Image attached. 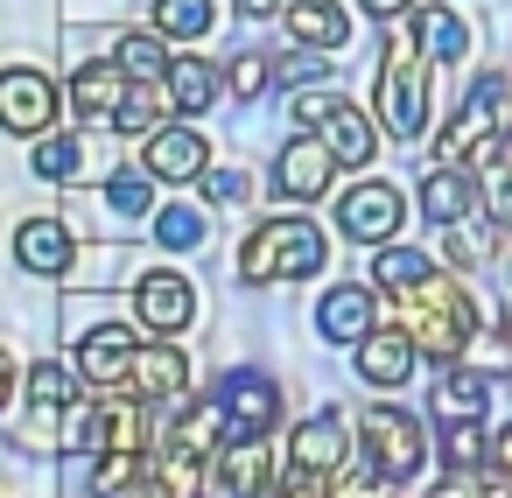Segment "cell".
Returning a JSON list of instances; mask_svg holds the SVG:
<instances>
[{
	"label": "cell",
	"instance_id": "cell-1",
	"mask_svg": "<svg viewBox=\"0 0 512 498\" xmlns=\"http://www.w3.org/2000/svg\"><path fill=\"white\" fill-rule=\"evenodd\" d=\"M393 323L414 337V351H421V358L456 365V358L470 351V323H477V309H470V295H463L449 274H435V267H428L414 288H400Z\"/></svg>",
	"mask_w": 512,
	"mask_h": 498
},
{
	"label": "cell",
	"instance_id": "cell-2",
	"mask_svg": "<svg viewBox=\"0 0 512 498\" xmlns=\"http://www.w3.org/2000/svg\"><path fill=\"white\" fill-rule=\"evenodd\" d=\"M316 267H323V232L309 218H267L260 232H246L239 274L253 288H267V281H309Z\"/></svg>",
	"mask_w": 512,
	"mask_h": 498
},
{
	"label": "cell",
	"instance_id": "cell-3",
	"mask_svg": "<svg viewBox=\"0 0 512 498\" xmlns=\"http://www.w3.org/2000/svg\"><path fill=\"white\" fill-rule=\"evenodd\" d=\"M379 127L393 141H414L428 127V57L414 50V29H393L386 71H379Z\"/></svg>",
	"mask_w": 512,
	"mask_h": 498
},
{
	"label": "cell",
	"instance_id": "cell-4",
	"mask_svg": "<svg viewBox=\"0 0 512 498\" xmlns=\"http://www.w3.org/2000/svg\"><path fill=\"white\" fill-rule=\"evenodd\" d=\"M358 435H365V456H372V470H379L386 484H400V477L421 470V428H414V414H400V407H365Z\"/></svg>",
	"mask_w": 512,
	"mask_h": 498
},
{
	"label": "cell",
	"instance_id": "cell-5",
	"mask_svg": "<svg viewBox=\"0 0 512 498\" xmlns=\"http://www.w3.org/2000/svg\"><path fill=\"white\" fill-rule=\"evenodd\" d=\"M400 218H407V197H400L393 183H351V190L337 197V225H344L358 246H386V239L400 232Z\"/></svg>",
	"mask_w": 512,
	"mask_h": 498
},
{
	"label": "cell",
	"instance_id": "cell-6",
	"mask_svg": "<svg viewBox=\"0 0 512 498\" xmlns=\"http://www.w3.org/2000/svg\"><path fill=\"white\" fill-rule=\"evenodd\" d=\"M0 127L8 134H50L57 127V85L43 71H0Z\"/></svg>",
	"mask_w": 512,
	"mask_h": 498
},
{
	"label": "cell",
	"instance_id": "cell-7",
	"mask_svg": "<svg viewBox=\"0 0 512 498\" xmlns=\"http://www.w3.org/2000/svg\"><path fill=\"white\" fill-rule=\"evenodd\" d=\"M330 176H337V155L323 148V134H302V141H288V148L274 155V190H281V197H295V204L323 197V190H330Z\"/></svg>",
	"mask_w": 512,
	"mask_h": 498
},
{
	"label": "cell",
	"instance_id": "cell-8",
	"mask_svg": "<svg viewBox=\"0 0 512 498\" xmlns=\"http://www.w3.org/2000/svg\"><path fill=\"white\" fill-rule=\"evenodd\" d=\"M134 309H141V323H148L155 337H176V330L197 316V288H190L183 274H141Z\"/></svg>",
	"mask_w": 512,
	"mask_h": 498
},
{
	"label": "cell",
	"instance_id": "cell-9",
	"mask_svg": "<svg viewBox=\"0 0 512 498\" xmlns=\"http://www.w3.org/2000/svg\"><path fill=\"white\" fill-rule=\"evenodd\" d=\"M288 456H295V470H316V477H330V470H344V463H351V428H344L337 414H309V421L295 428Z\"/></svg>",
	"mask_w": 512,
	"mask_h": 498
},
{
	"label": "cell",
	"instance_id": "cell-10",
	"mask_svg": "<svg viewBox=\"0 0 512 498\" xmlns=\"http://www.w3.org/2000/svg\"><path fill=\"white\" fill-rule=\"evenodd\" d=\"M71 435L92 442L99 456H106V449H141V442H148V414H141V400H99V414L78 421Z\"/></svg>",
	"mask_w": 512,
	"mask_h": 498
},
{
	"label": "cell",
	"instance_id": "cell-11",
	"mask_svg": "<svg viewBox=\"0 0 512 498\" xmlns=\"http://www.w3.org/2000/svg\"><path fill=\"white\" fill-rule=\"evenodd\" d=\"M15 260H22L29 274H64V267L78 260V239H71V225H57V218H29V225L15 232Z\"/></svg>",
	"mask_w": 512,
	"mask_h": 498
},
{
	"label": "cell",
	"instance_id": "cell-12",
	"mask_svg": "<svg viewBox=\"0 0 512 498\" xmlns=\"http://www.w3.org/2000/svg\"><path fill=\"white\" fill-rule=\"evenodd\" d=\"M134 351H141V344H134V330H120V323H113V330H92V337L78 344V372H85L92 386H127Z\"/></svg>",
	"mask_w": 512,
	"mask_h": 498
},
{
	"label": "cell",
	"instance_id": "cell-13",
	"mask_svg": "<svg viewBox=\"0 0 512 498\" xmlns=\"http://www.w3.org/2000/svg\"><path fill=\"white\" fill-rule=\"evenodd\" d=\"M414 358H421V351H414V337H407L400 323H393V330H365V337H358V372H365L372 386H400V379L414 372Z\"/></svg>",
	"mask_w": 512,
	"mask_h": 498
},
{
	"label": "cell",
	"instance_id": "cell-14",
	"mask_svg": "<svg viewBox=\"0 0 512 498\" xmlns=\"http://www.w3.org/2000/svg\"><path fill=\"white\" fill-rule=\"evenodd\" d=\"M127 386H134L141 400H176V393L190 386V358H183L176 344H141V351H134Z\"/></svg>",
	"mask_w": 512,
	"mask_h": 498
},
{
	"label": "cell",
	"instance_id": "cell-15",
	"mask_svg": "<svg viewBox=\"0 0 512 498\" xmlns=\"http://www.w3.org/2000/svg\"><path fill=\"white\" fill-rule=\"evenodd\" d=\"M127 71L120 64H85L78 78H71V106L85 113V120H99V127H113V113H120V99H127Z\"/></svg>",
	"mask_w": 512,
	"mask_h": 498
},
{
	"label": "cell",
	"instance_id": "cell-16",
	"mask_svg": "<svg viewBox=\"0 0 512 498\" xmlns=\"http://www.w3.org/2000/svg\"><path fill=\"white\" fill-rule=\"evenodd\" d=\"M141 162H148L155 183H190V176H204V141L190 127H169V134H148Z\"/></svg>",
	"mask_w": 512,
	"mask_h": 498
},
{
	"label": "cell",
	"instance_id": "cell-17",
	"mask_svg": "<svg viewBox=\"0 0 512 498\" xmlns=\"http://www.w3.org/2000/svg\"><path fill=\"white\" fill-rule=\"evenodd\" d=\"M281 22H288V36L309 43V50H344V43H351V15L330 8V0H295V8H281Z\"/></svg>",
	"mask_w": 512,
	"mask_h": 498
},
{
	"label": "cell",
	"instance_id": "cell-18",
	"mask_svg": "<svg viewBox=\"0 0 512 498\" xmlns=\"http://www.w3.org/2000/svg\"><path fill=\"white\" fill-rule=\"evenodd\" d=\"M316 330H323L330 344H358V337L372 330V295H365V288H330L323 309H316Z\"/></svg>",
	"mask_w": 512,
	"mask_h": 498
},
{
	"label": "cell",
	"instance_id": "cell-19",
	"mask_svg": "<svg viewBox=\"0 0 512 498\" xmlns=\"http://www.w3.org/2000/svg\"><path fill=\"white\" fill-rule=\"evenodd\" d=\"M225 456V449H218ZM274 484V456L260 449V442H239L225 463H218V498H260Z\"/></svg>",
	"mask_w": 512,
	"mask_h": 498
},
{
	"label": "cell",
	"instance_id": "cell-20",
	"mask_svg": "<svg viewBox=\"0 0 512 498\" xmlns=\"http://www.w3.org/2000/svg\"><path fill=\"white\" fill-rule=\"evenodd\" d=\"M316 134H323V148H330L344 169H365V162H372V127H365V113H351L344 99L323 113V127H316Z\"/></svg>",
	"mask_w": 512,
	"mask_h": 498
},
{
	"label": "cell",
	"instance_id": "cell-21",
	"mask_svg": "<svg viewBox=\"0 0 512 498\" xmlns=\"http://www.w3.org/2000/svg\"><path fill=\"white\" fill-rule=\"evenodd\" d=\"M218 400H225V393H218ZM225 421H232V442H253L260 428H274V386H267V379H232Z\"/></svg>",
	"mask_w": 512,
	"mask_h": 498
},
{
	"label": "cell",
	"instance_id": "cell-22",
	"mask_svg": "<svg viewBox=\"0 0 512 498\" xmlns=\"http://www.w3.org/2000/svg\"><path fill=\"white\" fill-rule=\"evenodd\" d=\"M421 211H428L435 225H456V218L470 211V176H463V162H442V169L421 183Z\"/></svg>",
	"mask_w": 512,
	"mask_h": 498
},
{
	"label": "cell",
	"instance_id": "cell-23",
	"mask_svg": "<svg viewBox=\"0 0 512 498\" xmlns=\"http://www.w3.org/2000/svg\"><path fill=\"white\" fill-rule=\"evenodd\" d=\"M484 393H491V372L449 365V379L435 386V407H442V421H477V414H484Z\"/></svg>",
	"mask_w": 512,
	"mask_h": 498
},
{
	"label": "cell",
	"instance_id": "cell-24",
	"mask_svg": "<svg viewBox=\"0 0 512 498\" xmlns=\"http://www.w3.org/2000/svg\"><path fill=\"white\" fill-rule=\"evenodd\" d=\"M414 50H421L428 64L463 57V22H456L449 8H421V15H414Z\"/></svg>",
	"mask_w": 512,
	"mask_h": 498
},
{
	"label": "cell",
	"instance_id": "cell-25",
	"mask_svg": "<svg viewBox=\"0 0 512 498\" xmlns=\"http://www.w3.org/2000/svg\"><path fill=\"white\" fill-rule=\"evenodd\" d=\"M169 92H176L183 113H204V106L218 99V64H204V57H169Z\"/></svg>",
	"mask_w": 512,
	"mask_h": 498
},
{
	"label": "cell",
	"instance_id": "cell-26",
	"mask_svg": "<svg viewBox=\"0 0 512 498\" xmlns=\"http://www.w3.org/2000/svg\"><path fill=\"white\" fill-rule=\"evenodd\" d=\"M99 498H148V463H141V449H106V463H99Z\"/></svg>",
	"mask_w": 512,
	"mask_h": 498
},
{
	"label": "cell",
	"instance_id": "cell-27",
	"mask_svg": "<svg viewBox=\"0 0 512 498\" xmlns=\"http://www.w3.org/2000/svg\"><path fill=\"white\" fill-rule=\"evenodd\" d=\"M29 400H36L43 414H64V407L78 400V372H71V365H57V358H43V365L29 372Z\"/></svg>",
	"mask_w": 512,
	"mask_h": 498
},
{
	"label": "cell",
	"instance_id": "cell-28",
	"mask_svg": "<svg viewBox=\"0 0 512 498\" xmlns=\"http://www.w3.org/2000/svg\"><path fill=\"white\" fill-rule=\"evenodd\" d=\"M120 71L127 78H141V85H155V78H169V50L155 43V36H120Z\"/></svg>",
	"mask_w": 512,
	"mask_h": 498
},
{
	"label": "cell",
	"instance_id": "cell-29",
	"mask_svg": "<svg viewBox=\"0 0 512 498\" xmlns=\"http://www.w3.org/2000/svg\"><path fill=\"white\" fill-rule=\"evenodd\" d=\"M155 120H162V92H155V85H127L113 127H120V134H155Z\"/></svg>",
	"mask_w": 512,
	"mask_h": 498
},
{
	"label": "cell",
	"instance_id": "cell-30",
	"mask_svg": "<svg viewBox=\"0 0 512 498\" xmlns=\"http://www.w3.org/2000/svg\"><path fill=\"white\" fill-rule=\"evenodd\" d=\"M85 169V148L71 141V134H57V141H36V176L43 183H71Z\"/></svg>",
	"mask_w": 512,
	"mask_h": 498
},
{
	"label": "cell",
	"instance_id": "cell-31",
	"mask_svg": "<svg viewBox=\"0 0 512 498\" xmlns=\"http://www.w3.org/2000/svg\"><path fill=\"white\" fill-rule=\"evenodd\" d=\"M421 274H428V260L414 246H379V260H372V281L379 288H414Z\"/></svg>",
	"mask_w": 512,
	"mask_h": 498
},
{
	"label": "cell",
	"instance_id": "cell-32",
	"mask_svg": "<svg viewBox=\"0 0 512 498\" xmlns=\"http://www.w3.org/2000/svg\"><path fill=\"white\" fill-rule=\"evenodd\" d=\"M155 22H162V36H204L211 29V0H162Z\"/></svg>",
	"mask_w": 512,
	"mask_h": 498
},
{
	"label": "cell",
	"instance_id": "cell-33",
	"mask_svg": "<svg viewBox=\"0 0 512 498\" xmlns=\"http://www.w3.org/2000/svg\"><path fill=\"white\" fill-rule=\"evenodd\" d=\"M155 239H162V246H197V239H204V218L183 211V204H169V211L155 218Z\"/></svg>",
	"mask_w": 512,
	"mask_h": 498
},
{
	"label": "cell",
	"instance_id": "cell-34",
	"mask_svg": "<svg viewBox=\"0 0 512 498\" xmlns=\"http://www.w3.org/2000/svg\"><path fill=\"white\" fill-rule=\"evenodd\" d=\"M428 498H512L505 484H491V477H477V470H449Z\"/></svg>",
	"mask_w": 512,
	"mask_h": 498
},
{
	"label": "cell",
	"instance_id": "cell-35",
	"mask_svg": "<svg viewBox=\"0 0 512 498\" xmlns=\"http://www.w3.org/2000/svg\"><path fill=\"white\" fill-rule=\"evenodd\" d=\"M106 204H113L120 218H141V211H148V176H120V183L106 190Z\"/></svg>",
	"mask_w": 512,
	"mask_h": 498
},
{
	"label": "cell",
	"instance_id": "cell-36",
	"mask_svg": "<svg viewBox=\"0 0 512 498\" xmlns=\"http://www.w3.org/2000/svg\"><path fill=\"white\" fill-rule=\"evenodd\" d=\"M449 253H456V260H491V225H463V218H456Z\"/></svg>",
	"mask_w": 512,
	"mask_h": 498
},
{
	"label": "cell",
	"instance_id": "cell-37",
	"mask_svg": "<svg viewBox=\"0 0 512 498\" xmlns=\"http://www.w3.org/2000/svg\"><path fill=\"white\" fill-rule=\"evenodd\" d=\"M477 456H484V435H477V421H456V428H449V463H456V470H470Z\"/></svg>",
	"mask_w": 512,
	"mask_h": 498
},
{
	"label": "cell",
	"instance_id": "cell-38",
	"mask_svg": "<svg viewBox=\"0 0 512 498\" xmlns=\"http://www.w3.org/2000/svg\"><path fill=\"white\" fill-rule=\"evenodd\" d=\"M232 92H239V99H260V92H267V57H239V64H232Z\"/></svg>",
	"mask_w": 512,
	"mask_h": 498
},
{
	"label": "cell",
	"instance_id": "cell-39",
	"mask_svg": "<svg viewBox=\"0 0 512 498\" xmlns=\"http://www.w3.org/2000/svg\"><path fill=\"white\" fill-rule=\"evenodd\" d=\"M204 190H211V204H239V197H246V176H232V169H218V176H211Z\"/></svg>",
	"mask_w": 512,
	"mask_h": 498
},
{
	"label": "cell",
	"instance_id": "cell-40",
	"mask_svg": "<svg viewBox=\"0 0 512 498\" xmlns=\"http://www.w3.org/2000/svg\"><path fill=\"white\" fill-rule=\"evenodd\" d=\"M330 106H337L330 92H302V99H295V120H309V127H323V113H330Z\"/></svg>",
	"mask_w": 512,
	"mask_h": 498
},
{
	"label": "cell",
	"instance_id": "cell-41",
	"mask_svg": "<svg viewBox=\"0 0 512 498\" xmlns=\"http://www.w3.org/2000/svg\"><path fill=\"white\" fill-rule=\"evenodd\" d=\"M337 498H386V477H379V470H372V477H344Z\"/></svg>",
	"mask_w": 512,
	"mask_h": 498
},
{
	"label": "cell",
	"instance_id": "cell-42",
	"mask_svg": "<svg viewBox=\"0 0 512 498\" xmlns=\"http://www.w3.org/2000/svg\"><path fill=\"white\" fill-rule=\"evenodd\" d=\"M281 498H330V491H323V477H316V470H295V477L281 484Z\"/></svg>",
	"mask_w": 512,
	"mask_h": 498
},
{
	"label": "cell",
	"instance_id": "cell-43",
	"mask_svg": "<svg viewBox=\"0 0 512 498\" xmlns=\"http://www.w3.org/2000/svg\"><path fill=\"white\" fill-rule=\"evenodd\" d=\"M316 71H323V64H316L309 50H295V57H281V78H316Z\"/></svg>",
	"mask_w": 512,
	"mask_h": 498
},
{
	"label": "cell",
	"instance_id": "cell-44",
	"mask_svg": "<svg viewBox=\"0 0 512 498\" xmlns=\"http://www.w3.org/2000/svg\"><path fill=\"white\" fill-rule=\"evenodd\" d=\"M491 211H498V225H512V176L491 183Z\"/></svg>",
	"mask_w": 512,
	"mask_h": 498
},
{
	"label": "cell",
	"instance_id": "cell-45",
	"mask_svg": "<svg viewBox=\"0 0 512 498\" xmlns=\"http://www.w3.org/2000/svg\"><path fill=\"white\" fill-rule=\"evenodd\" d=\"M358 8H372L379 22H393V15H407V8H414V0H358Z\"/></svg>",
	"mask_w": 512,
	"mask_h": 498
},
{
	"label": "cell",
	"instance_id": "cell-46",
	"mask_svg": "<svg viewBox=\"0 0 512 498\" xmlns=\"http://www.w3.org/2000/svg\"><path fill=\"white\" fill-rule=\"evenodd\" d=\"M491 463H498V470H512V421L498 428V442H491Z\"/></svg>",
	"mask_w": 512,
	"mask_h": 498
},
{
	"label": "cell",
	"instance_id": "cell-47",
	"mask_svg": "<svg viewBox=\"0 0 512 498\" xmlns=\"http://www.w3.org/2000/svg\"><path fill=\"white\" fill-rule=\"evenodd\" d=\"M8 400H15V358L0 351V407H8Z\"/></svg>",
	"mask_w": 512,
	"mask_h": 498
},
{
	"label": "cell",
	"instance_id": "cell-48",
	"mask_svg": "<svg viewBox=\"0 0 512 498\" xmlns=\"http://www.w3.org/2000/svg\"><path fill=\"white\" fill-rule=\"evenodd\" d=\"M239 8H246V15H274V0H239Z\"/></svg>",
	"mask_w": 512,
	"mask_h": 498
},
{
	"label": "cell",
	"instance_id": "cell-49",
	"mask_svg": "<svg viewBox=\"0 0 512 498\" xmlns=\"http://www.w3.org/2000/svg\"><path fill=\"white\" fill-rule=\"evenodd\" d=\"M498 330H505V337H512V309H505V323H498Z\"/></svg>",
	"mask_w": 512,
	"mask_h": 498
}]
</instances>
